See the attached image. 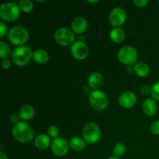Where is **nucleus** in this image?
<instances>
[{
	"mask_svg": "<svg viewBox=\"0 0 159 159\" xmlns=\"http://www.w3.org/2000/svg\"><path fill=\"white\" fill-rule=\"evenodd\" d=\"M12 132L14 138L22 143L30 142L32 141L34 136V132L32 127L23 121L14 124Z\"/></svg>",
	"mask_w": 159,
	"mask_h": 159,
	"instance_id": "f257e3e1",
	"label": "nucleus"
},
{
	"mask_svg": "<svg viewBox=\"0 0 159 159\" xmlns=\"http://www.w3.org/2000/svg\"><path fill=\"white\" fill-rule=\"evenodd\" d=\"M33 57V53L30 48L28 46H19L15 48L12 52V60L16 65L23 66L26 65Z\"/></svg>",
	"mask_w": 159,
	"mask_h": 159,
	"instance_id": "f03ea898",
	"label": "nucleus"
},
{
	"mask_svg": "<svg viewBox=\"0 0 159 159\" xmlns=\"http://www.w3.org/2000/svg\"><path fill=\"white\" fill-rule=\"evenodd\" d=\"M29 34L27 30L22 26H16L9 30L8 38L14 45H22L27 41Z\"/></svg>",
	"mask_w": 159,
	"mask_h": 159,
	"instance_id": "7ed1b4c3",
	"label": "nucleus"
},
{
	"mask_svg": "<svg viewBox=\"0 0 159 159\" xmlns=\"http://www.w3.org/2000/svg\"><path fill=\"white\" fill-rule=\"evenodd\" d=\"M20 6L15 2L4 3L0 6V16L6 21H12L20 16Z\"/></svg>",
	"mask_w": 159,
	"mask_h": 159,
	"instance_id": "20e7f679",
	"label": "nucleus"
},
{
	"mask_svg": "<svg viewBox=\"0 0 159 159\" xmlns=\"http://www.w3.org/2000/svg\"><path fill=\"white\" fill-rule=\"evenodd\" d=\"M89 102L92 107L96 110H103L108 106V98L103 92L95 90L90 93Z\"/></svg>",
	"mask_w": 159,
	"mask_h": 159,
	"instance_id": "39448f33",
	"label": "nucleus"
},
{
	"mask_svg": "<svg viewBox=\"0 0 159 159\" xmlns=\"http://www.w3.org/2000/svg\"><path fill=\"white\" fill-rule=\"evenodd\" d=\"M84 139L88 144H95L100 138V129L95 123H89L84 127L83 131Z\"/></svg>",
	"mask_w": 159,
	"mask_h": 159,
	"instance_id": "423d86ee",
	"label": "nucleus"
},
{
	"mask_svg": "<svg viewBox=\"0 0 159 159\" xmlns=\"http://www.w3.org/2000/svg\"><path fill=\"white\" fill-rule=\"evenodd\" d=\"M118 59L123 64L132 65L138 60V52L133 47H124L118 52Z\"/></svg>",
	"mask_w": 159,
	"mask_h": 159,
	"instance_id": "0eeeda50",
	"label": "nucleus"
},
{
	"mask_svg": "<svg viewBox=\"0 0 159 159\" xmlns=\"http://www.w3.org/2000/svg\"><path fill=\"white\" fill-rule=\"evenodd\" d=\"M54 40L58 44L62 46H68L74 43V33L68 28H59L54 33Z\"/></svg>",
	"mask_w": 159,
	"mask_h": 159,
	"instance_id": "6e6552de",
	"label": "nucleus"
},
{
	"mask_svg": "<svg viewBox=\"0 0 159 159\" xmlns=\"http://www.w3.org/2000/svg\"><path fill=\"white\" fill-rule=\"evenodd\" d=\"M127 19V13L122 7H116L110 12L109 20L110 23L114 26H120L124 23Z\"/></svg>",
	"mask_w": 159,
	"mask_h": 159,
	"instance_id": "1a4fd4ad",
	"label": "nucleus"
},
{
	"mask_svg": "<svg viewBox=\"0 0 159 159\" xmlns=\"http://www.w3.org/2000/svg\"><path fill=\"white\" fill-rule=\"evenodd\" d=\"M51 150L56 156L61 157L68 152V143L63 138H57L51 143Z\"/></svg>",
	"mask_w": 159,
	"mask_h": 159,
	"instance_id": "9d476101",
	"label": "nucleus"
},
{
	"mask_svg": "<svg viewBox=\"0 0 159 159\" xmlns=\"http://www.w3.org/2000/svg\"><path fill=\"white\" fill-rule=\"evenodd\" d=\"M71 54L78 60L85 59L88 56L89 49L87 45L83 41H77L74 43L71 48Z\"/></svg>",
	"mask_w": 159,
	"mask_h": 159,
	"instance_id": "9b49d317",
	"label": "nucleus"
},
{
	"mask_svg": "<svg viewBox=\"0 0 159 159\" xmlns=\"http://www.w3.org/2000/svg\"><path fill=\"white\" fill-rule=\"evenodd\" d=\"M137 102V96L133 92L127 91L123 93L119 98V103L122 107L126 109L131 108Z\"/></svg>",
	"mask_w": 159,
	"mask_h": 159,
	"instance_id": "f8f14e48",
	"label": "nucleus"
},
{
	"mask_svg": "<svg viewBox=\"0 0 159 159\" xmlns=\"http://www.w3.org/2000/svg\"><path fill=\"white\" fill-rule=\"evenodd\" d=\"M88 26V23L84 17L79 16L74 19L71 23V28L73 31L77 34H82L85 32Z\"/></svg>",
	"mask_w": 159,
	"mask_h": 159,
	"instance_id": "ddd939ff",
	"label": "nucleus"
},
{
	"mask_svg": "<svg viewBox=\"0 0 159 159\" xmlns=\"http://www.w3.org/2000/svg\"><path fill=\"white\" fill-rule=\"evenodd\" d=\"M143 110L148 116H154L158 111V105L153 99H146L143 102Z\"/></svg>",
	"mask_w": 159,
	"mask_h": 159,
	"instance_id": "4468645a",
	"label": "nucleus"
},
{
	"mask_svg": "<svg viewBox=\"0 0 159 159\" xmlns=\"http://www.w3.org/2000/svg\"><path fill=\"white\" fill-rule=\"evenodd\" d=\"M34 109L30 105H24L20 110V117L23 120H31L34 116Z\"/></svg>",
	"mask_w": 159,
	"mask_h": 159,
	"instance_id": "2eb2a0df",
	"label": "nucleus"
},
{
	"mask_svg": "<svg viewBox=\"0 0 159 159\" xmlns=\"http://www.w3.org/2000/svg\"><path fill=\"white\" fill-rule=\"evenodd\" d=\"M88 83L92 89H98L102 83V76L99 72L92 73L89 77Z\"/></svg>",
	"mask_w": 159,
	"mask_h": 159,
	"instance_id": "dca6fc26",
	"label": "nucleus"
},
{
	"mask_svg": "<svg viewBox=\"0 0 159 159\" xmlns=\"http://www.w3.org/2000/svg\"><path fill=\"white\" fill-rule=\"evenodd\" d=\"M36 147L39 149H46L49 147L51 144V140L50 138L46 134H39L35 138L34 141Z\"/></svg>",
	"mask_w": 159,
	"mask_h": 159,
	"instance_id": "f3484780",
	"label": "nucleus"
},
{
	"mask_svg": "<svg viewBox=\"0 0 159 159\" xmlns=\"http://www.w3.org/2000/svg\"><path fill=\"white\" fill-rule=\"evenodd\" d=\"M49 58L48 53L43 49H38L33 53V59L38 64H44Z\"/></svg>",
	"mask_w": 159,
	"mask_h": 159,
	"instance_id": "a211bd4d",
	"label": "nucleus"
},
{
	"mask_svg": "<svg viewBox=\"0 0 159 159\" xmlns=\"http://www.w3.org/2000/svg\"><path fill=\"white\" fill-rule=\"evenodd\" d=\"M110 38L115 43H121L125 38V32L120 27H115L110 31Z\"/></svg>",
	"mask_w": 159,
	"mask_h": 159,
	"instance_id": "6ab92c4d",
	"label": "nucleus"
},
{
	"mask_svg": "<svg viewBox=\"0 0 159 159\" xmlns=\"http://www.w3.org/2000/svg\"><path fill=\"white\" fill-rule=\"evenodd\" d=\"M134 71L140 77H146L150 72V68L144 62H138L135 65Z\"/></svg>",
	"mask_w": 159,
	"mask_h": 159,
	"instance_id": "aec40b11",
	"label": "nucleus"
},
{
	"mask_svg": "<svg viewBox=\"0 0 159 159\" xmlns=\"http://www.w3.org/2000/svg\"><path fill=\"white\" fill-rule=\"evenodd\" d=\"M70 147L76 152L82 151L85 147V143L82 138L79 137H74L70 141Z\"/></svg>",
	"mask_w": 159,
	"mask_h": 159,
	"instance_id": "412c9836",
	"label": "nucleus"
},
{
	"mask_svg": "<svg viewBox=\"0 0 159 159\" xmlns=\"http://www.w3.org/2000/svg\"><path fill=\"white\" fill-rule=\"evenodd\" d=\"M11 50L9 45L5 42L1 41L0 42V57L2 58L3 60L7 59L9 56H10Z\"/></svg>",
	"mask_w": 159,
	"mask_h": 159,
	"instance_id": "4be33fe9",
	"label": "nucleus"
},
{
	"mask_svg": "<svg viewBox=\"0 0 159 159\" xmlns=\"http://www.w3.org/2000/svg\"><path fill=\"white\" fill-rule=\"evenodd\" d=\"M113 152L116 157L122 156L126 152V147L123 143H116L113 148Z\"/></svg>",
	"mask_w": 159,
	"mask_h": 159,
	"instance_id": "5701e85b",
	"label": "nucleus"
},
{
	"mask_svg": "<svg viewBox=\"0 0 159 159\" xmlns=\"http://www.w3.org/2000/svg\"><path fill=\"white\" fill-rule=\"evenodd\" d=\"M19 6L23 12H30L34 8V4L30 0H22L19 2Z\"/></svg>",
	"mask_w": 159,
	"mask_h": 159,
	"instance_id": "b1692460",
	"label": "nucleus"
},
{
	"mask_svg": "<svg viewBox=\"0 0 159 159\" xmlns=\"http://www.w3.org/2000/svg\"><path fill=\"white\" fill-rule=\"evenodd\" d=\"M151 95L152 98L159 101V81L152 86L151 89Z\"/></svg>",
	"mask_w": 159,
	"mask_h": 159,
	"instance_id": "393cba45",
	"label": "nucleus"
},
{
	"mask_svg": "<svg viewBox=\"0 0 159 159\" xmlns=\"http://www.w3.org/2000/svg\"><path fill=\"white\" fill-rule=\"evenodd\" d=\"M48 133L50 137H51V138L55 139V138H57V136H58L59 134L58 128H57V127H55V126H51V127L48 128Z\"/></svg>",
	"mask_w": 159,
	"mask_h": 159,
	"instance_id": "a878e982",
	"label": "nucleus"
},
{
	"mask_svg": "<svg viewBox=\"0 0 159 159\" xmlns=\"http://www.w3.org/2000/svg\"><path fill=\"white\" fill-rule=\"evenodd\" d=\"M151 131L155 135L159 134V120H156L152 123L151 125Z\"/></svg>",
	"mask_w": 159,
	"mask_h": 159,
	"instance_id": "bb28decb",
	"label": "nucleus"
},
{
	"mask_svg": "<svg viewBox=\"0 0 159 159\" xmlns=\"http://www.w3.org/2000/svg\"><path fill=\"white\" fill-rule=\"evenodd\" d=\"M151 89H152L149 88L148 85H144L141 87V93H142L143 95H148L149 93H151Z\"/></svg>",
	"mask_w": 159,
	"mask_h": 159,
	"instance_id": "cd10ccee",
	"label": "nucleus"
},
{
	"mask_svg": "<svg viewBox=\"0 0 159 159\" xmlns=\"http://www.w3.org/2000/svg\"><path fill=\"white\" fill-rule=\"evenodd\" d=\"M0 25H1V30H0V37H2L3 36L6 34L7 27H6V24H5L2 21L0 22Z\"/></svg>",
	"mask_w": 159,
	"mask_h": 159,
	"instance_id": "c85d7f7f",
	"label": "nucleus"
},
{
	"mask_svg": "<svg viewBox=\"0 0 159 159\" xmlns=\"http://www.w3.org/2000/svg\"><path fill=\"white\" fill-rule=\"evenodd\" d=\"M134 2L139 7H144L148 4V0H134Z\"/></svg>",
	"mask_w": 159,
	"mask_h": 159,
	"instance_id": "c756f323",
	"label": "nucleus"
},
{
	"mask_svg": "<svg viewBox=\"0 0 159 159\" xmlns=\"http://www.w3.org/2000/svg\"><path fill=\"white\" fill-rule=\"evenodd\" d=\"M10 121L12 124H16L17 123L19 122V117L18 116H17V114H16V113H12L10 116Z\"/></svg>",
	"mask_w": 159,
	"mask_h": 159,
	"instance_id": "7c9ffc66",
	"label": "nucleus"
},
{
	"mask_svg": "<svg viewBox=\"0 0 159 159\" xmlns=\"http://www.w3.org/2000/svg\"><path fill=\"white\" fill-rule=\"evenodd\" d=\"M2 68L4 69H8V68H10V61L8 59H5V60H3L2 61Z\"/></svg>",
	"mask_w": 159,
	"mask_h": 159,
	"instance_id": "2f4dec72",
	"label": "nucleus"
},
{
	"mask_svg": "<svg viewBox=\"0 0 159 159\" xmlns=\"http://www.w3.org/2000/svg\"><path fill=\"white\" fill-rule=\"evenodd\" d=\"M0 159H8L7 156H6V154H5L4 152H0Z\"/></svg>",
	"mask_w": 159,
	"mask_h": 159,
	"instance_id": "473e14b6",
	"label": "nucleus"
},
{
	"mask_svg": "<svg viewBox=\"0 0 159 159\" xmlns=\"http://www.w3.org/2000/svg\"><path fill=\"white\" fill-rule=\"evenodd\" d=\"M108 159H120L119 158V157H116V156H112V157H110Z\"/></svg>",
	"mask_w": 159,
	"mask_h": 159,
	"instance_id": "72a5a7b5",
	"label": "nucleus"
},
{
	"mask_svg": "<svg viewBox=\"0 0 159 159\" xmlns=\"http://www.w3.org/2000/svg\"><path fill=\"white\" fill-rule=\"evenodd\" d=\"M89 2H92V3H94V2H97L98 1H88Z\"/></svg>",
	"mask_w": 159,
	"mask_h": 159,
	"instance_id": "f704fd0d",
	"label": "nucleus"
}]
</instances>
